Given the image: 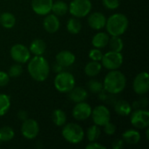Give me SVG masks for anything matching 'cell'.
Masks as SVG:
<instances>
[{
	"mask_svg": "<svg viewBox=\"0 0 149 149\" xmlns=\"http://www.w3.org/2000/svg\"><path fill=\"white\" fill-rule=\"evenodd\" d=\"M109 35L106 32H98L96 33L93 39H92V45L98 49H101L106 47L108 45L109 41Z\"/></svg>",
	"mask_w": 149,
	"mask_h": 149,
	"instance_id": "obj_20",
	"label": "cell"
},
{
	"mask_svg": "<svg viewBox=\"0 0 149 149\" xmlns=\"http://www.w3.org/2000/svg\"><path fill=\"white\" fill-rule=\"evenodd\" d=\"M15 136V132L10 127H3L0 128V142H8Z\"/></svg>",
	"mask_w": 149,
	"mask_h": 149,
	"instance_id": "obj_29",
	"label": "cell"
},
{
	"mask_svg": "<svg viewBox=\"0 0 149 149\" xmlns=\"http://www.w3.org/2000/svg\"><path fill=\"white\" fill-rule=\"evenodd\" d=\"M114 110L120 116H128L132 113V107L126 100H119L114 106Z\"/></svg>",
	"mask_w": 149,
	"mask_h": 149,
	"instance_id": "obj_22",
	"label": "cell"
},
{
	"mask_svg": "<svg viewBox=\"0 0 149 149\" xmlns=\"http://www.w3.org/2000/svg\"><path fill=\"white\" fill-rule=\"evenodd\" d=\"M86 149H106V147L96 142V141H92L88 145L86 146Z\"/></svg>",
	"mask_w": 149,
	"mask_h": 149,
	"instance_id": "obj_38",
	"label": "cell"
},
{
	"mask_svg": "<svg viewBox=\"0 0 149 149\" xmlns=\"http://www.w3.org/2000/svg\"><path fill=\"white\" fill-rule=\"evenodd\" d=\"M10 107V99L7 94H0V116L7 113Z\"/></svg>",
	"mask_w": 149,
	"mask_h": 149,
	"instance_id": "obj_30",
	"label": "cell"
},
{
	"mask_svg": "<svg viewBox=\"0 0 149 149\" xmlns=\"http://www.w3.org/2000/svg\"><path fill=\"white\" fill-rule=\"evenodd\" d=\"M66 28L71 34H78L81 31L82 24L77 17H71L67 21Z\"/></svg>",
	"mask_w": 149,
	"mask_h": 149,
	"instance_id": "obj_27",
	"label": "cell"
},
{
	"mask_svg": "<svg viewBox=\"0 0 149 149\" xmlns=\"http://www.w3.org/2000/svg\"><path fill=\"white\" fill-rule=\"evenodd\" d=\"M68 96L72 101H73L75 103H79V102L85 101L88 97V93L85 88L80 87V86H79V87L74 86L68 93Z\"/></svg>",
	"mask_w": 149,
	"mask_h": 149,
	"instance_id": "obj_18",
	"label": "cell"
},
{
	"mask_svg": "<svg viewBox=\"0 0 149 149\" xmlns=\"http://www.w3.org/2000/svg\"><path fill=\"white\" fill-rule=\"evenodd\" d=\"M52 119L55 126L63 127L66 122V114L61 109H56L52 114Z\"/></svg>",
	"mask_w": 149,
	"mask_h": 149,
	"instance_id": "obj_26",
	"label": "cell"
},
{
	"mask_svg": "<svg viewBox=\"0 0 149 149\" xmlns=\"http://www.w3.org/2000/svg\"><path fill=\"white\" fill-rule=\"evenodd\" d=\"M100 134H101L100 128L97 125L91 126L87 129V132H86V136H87V139L90 142L96 141L100 137Z\"/></svg>",
	"mask_w": 149,
	"mask_h": 149,
	"instance_id": "obj_31",
	"label": "cell"
},
{
	"mask_svg": "<svg viewBox=\"0 0 149 149\" xmlns=\"http://www.w3.org/2000/svg\"><path fill=\"white\" fill-rule=\"evenodd\" d=\"M102 3L108 10H116L120 6V0H102Z\"/></svg>",
	"mask_w": 149,
	"mask_h": 149,
	"instance_id": "obj_34",
	"label": "cell"
},
{
	"mask_svg": "<svg viewBox=\"0 0 149 149\" xmlns=\"http://www.w3.org/2000/svg\"><path fill=\"white\" fill-rule=\"evenodd\" d=\"M11 58L19 64L27 63L31 58V52L30 50L22 44H16L10 48V52Z\"/></svg>",
	"mask_w": 149,
	"mask_h": 149,
	"instance_id": "obj_9",
	"label": "cell"
},
{
	"mask_svg": "<svg viewBox=\"0 0 149 149\" xmlns=\"http://www.w3.org/2000/svg\"><path fill=\"white\" fill-rule=\"evenodd\" d=\"M87 23L92 29L97 31L101 30L106 26L107 17L103 13L96 11L89 15L87 18Z\"/></svg>",
	"mask_w": 149,
	"mask_h": 149,
	"instance_id": "obj_15",
	"label": "cell"
},
{
	"mask_svg": "<svg viewBox=\"0 0 149 149\" xmlns=\"http://www.w3.org/2000/svg\"><path fill=\"white\" fill-rule=\"evenodd\" d=\"M133 88L139 95L148 93L149 90V76L147 72H142L137 74L133 82Z\"/></svg>",
	"mask_w": 149,
	"mask_h": 149,
	"instance_id": "obj_12",
	"label": "cell"
},
{
	"mask_svg": "<svg viewBox=\"0 0 149 149\" xmlns=\"http://www.w3.org/2000/svg\"><path fill=\"white\" fill-rule=\"evenodd\" d=\"M130 121L132 126L137 129L148 128L149 126V112L145 109L135 110L131 114Z\"/></svg>",
	"mask_w": 149,
	"mask_h": 149,
	"instance_id": "obj_8",
	"label": "cell"
},
{
	"mask_svg": "<svg viewBox=\"0 0 149 149\" xmlns=\"http://www.w3.org/2000/svg\"><path fill=\"white\" fill-rule=\"evenodd\" d=\"M92 107L85 101L77 103L72 109V116L77 120H86L92 114Z\"/></svg>",
	"mask_w": 149,
	"mask_h": 149,
	"instance_id": "obj_13",
	"label": "cell"
},
{
	"mask_svg": "<svg viewBox=\"0 0 149 149\" xmlns=\"http://www.w3.org/2000/svg\"><path fill=\"white\" fill-rule=\"evenodd\" d=\"M53 0H32L31 8L33 11L40 16H45L52 11Z\"/></svg>",
	"mask_w": 149,
	"mask_h": 149,
	"instance_id": "obj_14",
	"label": "cell"
},
{
	"mask_svg": "<svg viewBox=\"0 0 149 149\" xmlns=\"http://www.w3.org/2000/svg\"><path fill=\"white\" fill-rule=\"evenodd\" d=\"M128 18L122 13H114L107 19L106 28L111 36H121L128 28Z\"/></svg>",
	"mask_w": 149,
	"mask_h": 149,
	"instance_id": "obj_3",
	"label": "cell"
},
{
	"mask_svg": "<svg viewBox=\"0 0 149 149\" xmlns=\"http://www.w3.org/2000/svg\"><path fill=\"white\" fill-rule=\"evenodd\" d=\"M17 116H18V118L23 121V120H26L27 119V113L25 112V111H20L19 113H18V114H17Z\"/></svg>",
	"mask_w": 149,
	"mask_h": 149,
	"instance_id": "obj_40",
	"label": "cell"
},
{
	"mask_svg": "<svg viewBox=\"0 0 149 149\" xmlns=\"http://www.w3.org/2000/svg\"><path fill=\"white\" fill-rule=\"evenodd\" d=\"M149 131L148 129H147V133H146V136H147V140H149V136H148Z\"/></svg>",
	"mask_w": 149,
	"mask_h": 149,
	"instance_id": "obj_41",
	"label": "cell"
},
{
	"mask_svg": "<svg viewBox=\"0 0 149 149\" xmlns=\"http://www.w3.org/2000/svg\"><path fill=\"white\" fill-rule=\"evenodd\" d=\"M62 136L63 138L71 144L80 143L85 137V132L83 128L76 123H68L63 126Z\"/></svg>",
	"mask_w": 149,
	"mask_h": 149,
	"instance_id": "obj_4",
	"label": "cell"
},
{
	"mask_svg": "<svg viewBox=\"0 0 149 149\" xmlns=\"http://www.w3.org/2000/svg\"><path fill=\"white\" fill-rule=\"evenodd\" d=\"M101 65L107 70H117L123 64V55L121 52H117L113 51L107 52L103 54L101 58Z\"/></svg>",
	"mask_w": 149,
	"mask_h": 149,
	"instance_id": "obj_7",
	"label": "cell"
},
{
	"mask_svg": "<svg viewBox=\"0 0 149 149\" xmlns=\"http://www.w3.org/2000/svg\"><path fill=\"white\" fill-rule=\"evenodd\" d=\"M102 52H100V50H99L98 48L96 49H92L90 52H89V58L93 60V61H100L101 58H102Z\"/></svg>",
	"mask_w": 149,
	"mask_h": 149,
	"instance_id": "obj_35",
	"label": "cell"
},
{
	"mask_svg": "<svg viewBox=\"0 0 149 149\" xmlns=\"http://www.w3.org/2000/svg\"><path fill=\"white\" fill-rule=\"evenodd\" d=\"M10 81V76L7 72L0 71V87H3L8 85Z\"/></svg>",
	"mask_w": 149,
	"mask_h": 149,
	"instance_id": "obj_37",
	"label": "cell"
},
{
	"mask_svg": "<svg viewBox=\"0 0 149 149\" xmlns=\"http://www.w3.org/2000/svg\"><path fill=\"white\" fill-rule=\"evenodd\" d=\"M91 10L92 3L90 0H72L68 6V11L77 18L86 17Z\"/></svg>",
	"mask_w": 149,
	"mask_h": 149,
	"instance_id": "obj_6",
	"label": "cell"
},
{
	"mask_svg": "<svg viewBox=\"0 0 149 149\" xmlns=\"http://www.w3.org/2000/svg\"><path fill=\"white\" fill-rule=\"evenodd\" d=\"M23 72V67L21 65V64L19 63H16L14 65H12L8 71V74L10 77L11 78H17L19 77Z\"/></svg>",
	"mask_w": 149,
	"mask_h": 149,
	"instance_id": "obj_32",
	"label": "cell"
},
{
	"mask_svg": "<svg viewBox=\"0 0 149 149\" xmlns=\"http://www.w3.org/2000/svg\"><path fill=\"white\" fill-rule=\"evenodd\" d=\"M113 149H120L124 147V141L123 140H116L115 141H113V145H112Z\"/></svg>",
	"mask_w": 149,
	"mask_h": 149,
	"instance_id": "obj_39",
	"label": "cell"
},
{
	"mask_svg": "<svg viewBox=\"0 0 149 149\" xmlns=\"http://www.w3.org/2000/svg\"><path fill=\"white\" fill-rule=\"evenodd\" d=\"M141 134L135 129H128L122 134V140L124 142L130 145H136L141 141Z\"/></svg>",
	"mask_w": 149,
	"mask_h": 149,
	"instance_id": "obj_19",
	"label": "cell"
},
{
	"mask_svg": "<svg viewBox=\"0 0 149 149\" xmlns=\"http://www.w3.org/2000/svg\"><path fill=\"white\" fill-rule=\"evenodd\" d=\"M101 68L102 65L99 61L92 60L85 66V73L89 77H95L100 72Z\"/></svg>",
	"mask_w": 149,
	"mask_h": 149,
	"instance_id": "obj_24",
	"label": "cell"
},
{
	"mask_svg": "<svg viewBox=\"0 0 149 149\" xmlns=\"http://www.w3.org/2000/svg\"><path fill=\"white\" fill-rule=\"evenodd\" d=\"M91 116L94 124L99 127H103L107 122H109L111 119V113L109 109L103 105L97 106L96 107H94L93 110H92Z\"/></svg>",
	"mask_w": 149,
	"mask_h": 149,
	"instance_id": "obj_10",
	"label": "cell"
},
{
	"mask_svg": "<svg viewBox=\"0 0 149 149\" xmlns=\"http://www.w3.org/2000/svg\"><path fill=\"white\" fill-rule=\"evenodd\" d=\"M103 127H104V132H105V134H107V135H109V136L114 134V133L116 132V126L114 124L111 123L110 121L107 122Z\"/></svg>",
	"mask_w": 149,
	"mask_h": 149,
	"instance_id": "obj_36",
	"label": "cell"
},
{
	"mask_svg": "<svg viewBox=\"0 0 149 149\" xmlns=\"http://www.w3.org/2000/svg\"><path fill=\"white\" fill-rule=\"evenodd\" d=\"M75 60H76L75 55L72 52L67 50L61 51L56 55L57 64L61 66H65V67L70 66L74 64Z\"/></svg>",
	"mask_w": 149,
	"mask_h": 149,
	"instance_id": "obj_17",
	"label": "cell"
},
{
	"mask_svg": "<svg viewBox=\"0 0 149 149\" xmlns=\"http://www.w3.org/2000/svg\"><path fill=\"white\" fill-rule=\"evenodd\" d=\"M126 85V76L120 71L112 70L106 75L104 79L103 89H105L109 93L118 94L125 89Z\"/></svg>",
	"mask_w": 149,
	"mask_h": 149,
	"instance_id": "obj_2",
	"label": "cell"
},
{
	"mask_svg": "<svg viewBox=\"0 0 149 149\" xmlns=\"http://www.w3.org/2000/svg\"><path fill=\"white\" fill-rule=\"evenodd\" d=\"M75 84L74 76L68 72H60L54 79V86L59 93H69L75 86Z\"/></svg>",
	"mask_w": 149,
	"mask_h": 149,
	"instance_id": "obj_5",
	"label": "cell"
},
{
	"mask_svg": "<svg viewBox=\"0 0 149 149\" xmlns=\"http://www.w3.org/2000/svg\"><path fill=\"white\" fill-rule=\"evenodd\" d=\"M0 24L5 29H11L16 24V17L10 12L0 14Z\"/></svg>",
	"mask_w": 149,
	"mask_h": 149,
	"instance_id": "obj_23",
	"label": "cell"
},
{
	"mask_svg": "<svg viewBox=\"0 0 149 149\" xmlns=\"http://www.w3.org/2000/svg\"><path fill=\"white\" fill-rule=\"evenodd\" d=\"M46 49V45L44 40L42 39H34L30 45V52L31 53L34 54L35 56H42Z\"/></svg>",
	"mask_w": 149,
	"mask_h": 149,
	"instance_id": "obj_21",
	"label": "cell"
},
{
	"mask_svg": "<svg viewBox=\"0 0 149 149\" xmlns=\"http://www.w3.org/2000/svg\"><path fill=\"white\" fill-rule=\"evenodd\" d=\"M39 133V126L38 121L33 119H26L23 120L21 126V134L27 140L35 139Z\"/></svg>",
	"mask_w": 149,
	"mask_h": 149,
	"instance_id": "obj_11",
	"label": "cell"
},
{
	"mask_svg": "<svg viewBox=\"0 0 149 149\" xmlns=\"http://www.w3.org/2000/svg\"><path fill=\"white\" fill-rule=\"evenodd\" d=\"M108 44L110 50L117 52H120L124 47L123 40L120 38V36H112V38H109Z\"/></svg>",
	"mask_w": 149,
	"mask_h": 149,
	"instance_id": "obj_28",
	"label": "cell"
},
{
	"mask_svg": "<svg viewBox=\"0 0 149 149\" xmlns=\"http://www.w3.org/2000/svg\"><path fill=\"white\" fill-rule=\"evenodd\" d=\"M45 30L48 33H55L60 27V21L58 17L54 14H47L43 22Z\"/></svg>",
	"mask_w": 149,
	"mask_h": 149,
	"instance_id": "obj_16",
	"label": "cell"
},
{
	"mask_svg": "<svg viewBox=\"0 0 149 149\" xmlns=\"http://www.w3.org/2000/svg\"><path fill=\"white\" fill-rule=\"evenodd\" d=\"M27 70L30 76L38 82L45 81L50 73L48 61L42 56H35L28 61Z\"/></svg>",
	"mask_w": 149,
	"mask_h": 149,
	"instance_id": "obj_1",
	"label": "cell"
},
{
	"mask_svg": "<svg viewBox=\"0 0 149 149\" xmlns=\"http://www.w3.org/2000/svg\"><path fill=\"white\" fill-rule=\"evenodd\" d=\"M52 11L57 17H62L68 11V5L64 1H56L52 3Z\"/></svg>",
	"mask_w": 149,
	"mask_h": 149,
	"instance_id": "obj_25",
	"label": "cell"
},
{
	"mask_svg": "<svg viewBox=\"0 0 149 149\" xmlns=\"http://www.w3.org/2000/svg\"><path fill=\"white\" fill-rule=\"evenodd\" d=\"M87 86L88 89L93 93H99L103 90V84L94 79H91L90 81H88Z\"/></svg>",
	"mask_w": 149,
	"mask_h": 149,
	"instance_id": "obj_33",
	"label": "cell"
}]
</instances>
